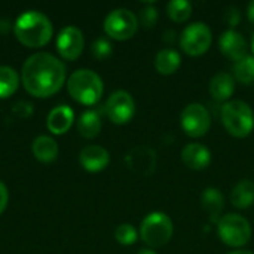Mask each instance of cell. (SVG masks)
<instances>
[{"mask_svg":"<svg viewBox=\"0 0 254 254\" xmlns=\"http://www.w3.org/2000/svg\"><path fill=\"white\" fill-rule=\"evenodd\" d=\"M24 89L37 98H46L61 89L65 82V65L52 54L37 52L28 57L21 70Z\"/></svg>","mask_w":254,"mask_h":254,"instance_id":"1","label":"cell"},{"mask_svg":"<svg viewBox=\"0 0 254 254\" xmlns=\"http://www.w3.org/2000/svg\"><path fill=\"white\" fill-rule=\"evenodd\" d=\"M13 33L19 43L27 48L45 46L54 33V27L46 15L39 10H27L21 13L15 24Z\"/></svg>","mask_w":254,"mask_h":254,"instance_id":"2","label":"cell"},{"mask_svg":"<svg viewBox=\"0 0 254 254\" xmlns=\"http://www.w3.org/2000/svg\"><path fill=\"white\" fill-rule=\"evenodd\" d=\"M67 89L71 98L83 106H94L100 101L103 95V80L101 77L88 68H80L71 73Z\"/></svg>","mask_w":254,"mask_h":254,"instance_id":"3","label":"cell"},{"mask_svg":"<svg viewBox=\"0 0 254 254\" xmlns=\"http://www.w3.org/2000/svg\"><path fill=\"white\" fill-rule=\"evenodd\" d=\"M220 116L226 131L231 135L244 138L252 134L254 128V113L246 101L232 100L225 103L220 110Z\"/></svg>","mask_w":254,"mask_h":254,"instance_id":"4","label":"cell"},{"mask_svg":"<svg viewBox=\"0 0 254 254\" xmlns=\"http://www.w3.org/2000/svg\"><path fill=\"white\" fill-rule=\"evenodd\" d=\"M173 220L161 211L150 213L140 226L141 240L152 249L164 247L173 237Z\"/></svg>","mask_w":254,"mask_h":254,"instance_id":"5","label":"cell"},{"mask_svg":"<svg viewBox=\"0 0 254 254\" xmlns=\"http://www.w3.org/2000/svg\"><path fill=\"white\" fill-rule=\"evenodd\" d=\"M217 234L229 247H243L252 238V226L249 220L240 214H225L217 222Z\"/></svg>","mask_w":254,"mask_h":254,"instance_id":"6","label":"cell"},{"mask_svg":"<svg viewBox=\"0 0 254 254\" xmlns=\"http://www.w3.org/2000/svg\"><path fill=\"white\" fill-rule=\"evenodd\" d=\"M138 30V19L134 12L125 7L112 10L104 19V31L115 40H128Z\"/></svg>","mask_w":254,"mask_h":254,"instance_id":"7","label":"cell"},{"mask_svg":"<svg viewBox=\"0 0 254 254\" xmlns=\"http://www.w3.org/2000/svg\"><path fill=\"white\" fill-rule=\"evenodd\" d=\"M211 30L204 22H193L180 34V46L190 57H199L205 54L211 46Z\"/></svg>","mask_w":254,"mask_h":254,"instance_id":"8","label":"cell"},{"mask_svg":"<svg viewBox=\"0 0 254 254\" xmlns=\"http://www.w3.org/2000/svg\"><path fill=\"white\" fill-rule=\"evenodd\" d=\"M180 124L183 131L189 137L198 138L208 132L211 125V116L205 106L199 103H190L183 109L180 115Z\"/></svg>","mask_w":254,"mask_h":254,"instance_id":"9","label":"cell"},{"mask_svg":"<svg viewBox=\"0 0 254 254\" xmlns=\"http://www.w3.org/2000/svg\"><path fill=\"white\" fill-rule=\"evenodd\" d=\"M107 118L118 125L129 122L135 113V101L127 91H115L104 104Z\"/></svg>","mask_w":254,"mask_h":254,"instance_id":"10","label":"cell"},{"mask_svg":"<svg viewBox=\"0 0 254 254\" xmlns=\"http://www.w3.org/2000/svg\"><path fill=\"white\" fill-rule=\"evenodd\" d=\"M83 46V33L77 27H64L57 37V51L67 61H76L82 55Z\"/></svg>","mask_w":254,"mask_h":254,"instance_id":"11","label":"cell"},{"mask_svg":"<svg viewBox=\"0 0 254 254\" xmlns=\"http://www.w3.org/2000/svg\"><path fill=\"white\" fill-rule=\"evenodd\" d=\"M125 162L135 174L150 176L156 167V153L147 146H138L127 155Z\"/></svg>","mask_w":254,"mask_h":254,"instance_id":"12","label":"cell"},{"mask_svg":"<svg viewBox=\"0 0 254 254\" xmlns=\"http://www.w3.org/2000/svg\"><path fill=\"white\" fill-rule=\"evenodd\" d=\"M219 46L222 54L232 60V61H240L244 57L249 55V45L244 36L235 30H226L219 40Z\"/></svg>","mask_w":254,"mask_h":254,"instance_id":"13","label":"cell"},{"mask_svg":"<svg viewBox=\"0 0 254 254\" xmlns=\"http://www.w3.org/2000/svg\"><path fill=\"white\" fill-rule=\"evenodd\" d=\"M79 162L83 167V170L89 173H100L109 165L110 155L104 147L92 144V146H86L85 149H82L79 155Z\"/></svg>","mask_w":254,"mask_h":254,"instance_id":"14","label":"cell"},{"mask_svg":"<svg viewBox=\"0 0 254 254\" xmlns=\"http://www.w3.org/2000/svg\"><path fill=\"white\" fill-rule=\"evenodd\" d=\"M183 164L195 171L205 170L211 162V152L199 143H189L182 150Z\"/></svg>","mask_w":254,"mask_h":254,"instance_id":"15","label":"cell"},{"mask_svg":"<svg viewBox=\"0 0 254 254\" xmlns=\"http://www.w3.org/2000/svg\"><path fill=\"white\" fill-rule=\"evenodd\" d=\"M73 121H74V113L68 106H57L49 112L46 119V127L52 134L61 135L71 128Z\"/></svg>","mask_w":254,"mask_h":254,"instance_id":"16","label":"cell"},{"mask_svg":"<svg viewBox=\"0 0 254 254\" xmlns=\"http://www.w3.org/2000/svg\"><path fill=\"white\" fill-rule=\"evenodd\" d=\"M235 91V79L229 73H217L210 82V94L216 101H228Z\"/></svg>","mask_w":254,"mask_h":254,"instance_id":"17","label":"cell"},{"mask_svg":"<svg viewBox=\"0 0 254 254\" xmlns=\"http://www.w3.org/2000/svg\"><path fill=\"white\" fill-rule=\"evenodd\" d=\"M31 152L37 161L49 164L54 162L58 156V144L54 138L48 135H39L31 144Z\"/></svg>","mask_w":254,"mask_h":254,"instance_id":"18","label":"cell"},{"mask_svg":"<svg viewBox=\"0 0 254 254\" xmlns=\"http://www.w3.org/2000/svg\"><path fill=\"white\" fill-rule=\"evenodd\" d=\"M201 204L205 213H208L210 219L219 222V216L225 207V198L222 192L216 188H207L201 195Z\"/></svg>","mask_w":254,"mask_h":254,"instance_id":"19","label":"cell"},{"mask_svg":"<svg viewBox=\"0 0 254 254\" xmlns=\"http://www.w3.org/2000/svg\"><path fill=\"white\" fill-rule=\"evenodd\" d=\"M182 64V57L174 49H162L155 57V68L159 74L170 76L179 70Z\"/></svg>","mask_w":254,"mask_h":254,"instance_id":"20","label":"cell"},{"mask_svg":"<svg viewBox=\"0 0 254 254\" xmlns=\"http://www.w3.org/2000/svg\"><path fill=\"white\" fill-rule=\"evenodd\" d=\"M231 202L237 208H249L254 204V183L252 180H241L231 192Z\"/></svg>","mask_w":254,"mask_h":254,"instance_id":"21","label":"cell"},{"mask_svg":"<svg viewBox=\"0 0 254 254\" xmlns=\"http://www.w3.org/2000/svg\"><path fill=\"white\" fill-rule=\"evenodd\" d=\"M77 131L83 138H94L101 131V119L95 110H86L77 119Z\"/></svg>","mask_w":254,"mask_h":254,"instance_id":"22","label":"cell"},{"mask_svg":"<svg viewBox=\"0 0 254 254\" xmlns=\"http://www.w3.org/2000/svg\"><path fill=\"white\" fill-rule=\"evenodd\" d=\"M19 86V74L7 65H0V100L9 98Z\"/></svg>","mask_w":254,"mask_h":254,"instance_id":"23","label":"cell"},{"mask_svg":"<svg viewBox=\"0 0 254 254\" xmlns=\"http://www.w3.org/2000/svg\"><path fill=\"white\" fill-rule=\"evenodd\" d=\"M234 76L241 83H252L254 80V55H247L234 64Z\"/></svg>","mask_w":254,"mask_h":254,"instance_id":"24","label":"cell"},{"mask_svg":"<svg viewBox=\"0 0 254 254\" xmlns=\"http://www.w3.org/2000/svg\"><path fill=\"white\" fill-rule=\"evenodd\" d=\"M167 13L174 22H185L192 15V4L186 0H173L167 4Z\"/></svg>","mask_w":254,"mask_h":254,"instance_id":"25","label":"cell"},{"mask_svg":"<svg viewBox=\"0 0 254 254\" xmlns=\"http://www.w3.org/2000/svg\"><path fill=\"white\" fill-rule=\"evenodd\" d=\"M115 238L119 244L122 246H132L137 238H138V234L135 231V228L129 223H122L116 228L115 231Z\"/></svg>","mask_w":254,"mask_h":254,"instance_id":"26","label":"cell"},{"mask_svg":"<svg viewBox=\"0 0 254 254\" xmlns=\"http://www.w3.org/2000/svg\"><path fill=\"white\" fill-rule=\"evenodd\" d=\"M92 54L97 60H104L112 54V45L106 39H97L92 45Z\"/></svg>","mask_w":254,"mask_h":254,"instance_id":"27","label":"cell"},{"mask_svg":"<svg viewBox=\"0 0 254 254\" xmlns=\"http://www.w3.org/2000/svg\"><path fill=\"white\" fill-rule=\"evenodd\" d=\"M140 19H141V24L146 28H152L156 24V21H158V10H156V7L155 6H147V7L141 9Z\"/></svg>","mask_w":254,"mask_h":254,"instance_id":"28","label":"cell"},{"mask_svg":"<svg viewBox=\"0 0 254 254\" xmlns=\"http://www.w3.org/2000/svg\"><path fill=\"white\" fill-rule=\"evenodd\" d=\"M225 19H226L228 25H231V27L238 25V22H240V10H238L235 6L229 7V9L226 10V16H225Z\"/></svg>","mask_w":254,"mask_h":254,"instance_id":"29","label":"cell"},{"mask_svg":"<svg viewBox=\"0 0 254 254\" xmlns=\"http://www.w3.org/2000/svg\"><path fill=\"white\" fill-rule=\"evenodd\" d=\"M7 201H9V192L6 189V186L0 182V214L6 210Z\"/></svg>","mask_w":254,"mask_h":254,"instance_id":"30","label":"cell"},{"mask_svg":"<svg viewBox=\"0 0 254 254\" xmlns=\"http://www.w3.org/2000/svg\"><path fill=\"white\" fill-rule=\"evenodd\" d=\"M247 16H249V19H250V22L254 24V0L249 4V9H247Z\"/></svg>","mask_w":254,"mask_h":254,"instance_id":"31","label":"cell"},{"mask_svg":"<svg viewBox=\"0 0 254 254\" xmlns=\"http://www.w3.org/2000/svg\"><path fill=\"white\" fill-rule=\"evenodd\" d=\"M228 254H253L252 252H247V250H237V252H231Z\"/></svg>","mask_w":254,"mask_h":254,"instance_id":"32","label":"cell"},{"mask_svg":"<svg viewBox=\"0 0 254 254\" xmlns=\"http://www.w3.org/2000/svg\"><path fill=\"white\" fill-rule=\"evenodd\" d=\"M137 254H156V253H155L153 250H147V249H146V250H140Z\"/></svg>","mask_w":254,"mask_h":254,"instance_id":"33","label":"cell"},{"mask_svg":"<svg viewBox=\"0 0 254 254\" xmlns=\"http://www.w3.org/2000/svg\"><path fill=\"white\" fill-rule=\"evenodd\" d=\"M250 48H252V52H253V55H254V33L252 34V43H250Z\"/></svg>","mask_w":254,"mask_h":254,"instance_id":"34","label":"cell"}]
</instances>
